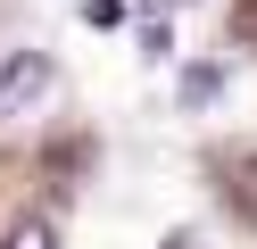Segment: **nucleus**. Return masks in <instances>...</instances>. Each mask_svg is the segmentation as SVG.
<instances>
[{"label": "nucleus", "mask_w": 257, "mask_h": 249, "mask_svg": "<svg viewBox=\"0 0 257 249\" xmlns=\"http://www.w3.org/2000/svg\"><path fill=\"white\" fill-rule=\"evenodd\" d=\"M50 83H58V66L42 58V50H17V58L0 66V125H17L34 100H50Z\"/></svg>", "instance_id": "nucleus-1"}, {"label": "nucleus", "mask_w": 257, "mask_h": 249, "mask_svg": "<svg viewBox=\"0 0 257 249\" xmlns=\"http://www.w3.org/2000/svg\"><path fill=\"white\" fill-rule=\"evenodd\" d=\"M0 249H58V232H50V216H17L0 232Z\"/></svg>", "instance_id": "nucleus-2"}, {"label": "nucleus", "mask_w": 257, "mask_h": 249, "mask_svg": "<svg viewBox=\"0 0 257 249\" xmlns=\"http://www.w3.org/2000/svg\"><path fill=\"white\" fill-rule=\"evenodd\" d=\"M141 58H174V25H166V17L141 25Z\"/></svg>", "instance_id": "nucleus-3"}, {"label": "nucleus", "mask_w": 257, "mask_h": 249, "mask_svg": "<svg viewBox=\"0 0 257 249\" xmlns=\"http://www.w3.org/2000/svg\"><path fill=\"white\" fill-rule=\"evenodd\" d=\"M216 92H224L216 66H191V75H183V100H191V108H199V100H216Z\"/></svg>", "instance_id": "nucleus-4"}, {"label": "nucleus", "mask_w": 257, "mask_h": 249, "mask_svg": "<svg viewBox=\"0 0 257 249\" xmlns=\"http://www.w3.org/2000/svg\"><path fill=\"white\" fill-rule=\"evenodd\" d=\"M83 25H100V33L124 25V0H83Z\"/></svg>", "instance_id": "nucleus-5"}]
</instances>
